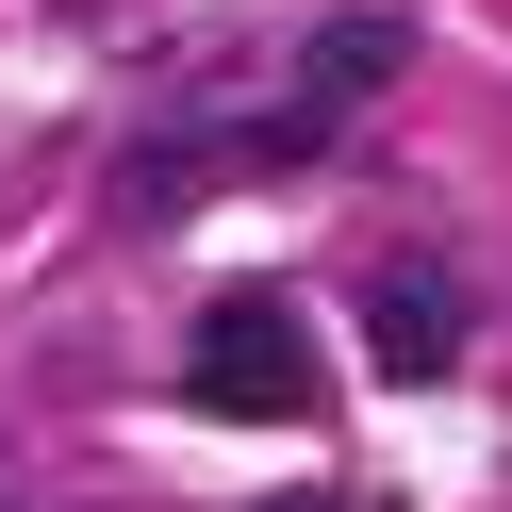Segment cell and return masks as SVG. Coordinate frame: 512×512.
Segmentation results:
<instances>
[{"label":"cell","instance_id":"obj_4","mask_svg":"<svg viewBox=\"0 0 512 512\" xmlns=\"http://www.w3.org/2000/svg\"><path fill=\"white\" fill-rule=\"evenodd\" d=\"M265 512H331V496H265Z\"/></svg>","mask_w":512,"mask_h":512},{"label":"cell","instance_id":"obj_2","mask_svg":"<svg viewBox=\"0 0 512 512\" xmlns=\"http://www.w3.org/2000/svg\"><path fill=\"white\" fill-rule=\"evenodd\" d=\"M397 67H413V17H331V34L298 50V83H281V116H265L281 166H314V149H331V116H347V100H380Z\"/></svg>","mask_w":512,"mask_h":512},{"label":"cell","instance_id":"obj_1","mask_svg":"<svg viewBox=\"0 0 512 512\" xmlns=\"http://www.w3.org/2000/svg\"><path fill=\"white\" fill-rule=\"evenodd\" d=\"M182 397H199V413H232V430L314 413V314L281 298V281H232V298L182 331Z\"/></svg>","mask_w":512,"mask_h":512},{"label":"cell","instance_id":"obj_3","mask_svg":"<svg viewBox=\"0 0 512 512\" xmlns=\"http://www.w3.org/2000/svg\"><path fill=\"white\" fill-rule=\"evenodd\" d=\"M364 331H380V380H446V364H463V281H446V265H380Z\"/></svg>","mask_w":512,"mask_h":512}]
</instances>
